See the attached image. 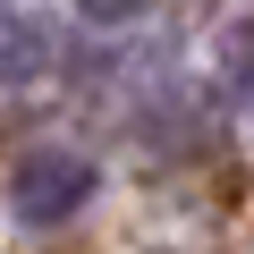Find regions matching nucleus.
Segmentation results:
<instances>
[{"label": "nucleus", "mask_w": 254, "mask_h": 254, "mask_svg": "<svg viewBox=\"0 0 254 254\" xmlns=\"http://www.w3.org/2000/svg\"><path fill=\"white\" fill-rule=\"evenodd\" d=\"M76 195H85V161H76V153H34V161H17V178H9V203H17V220H34V229L68 220Z\"/></svg>", "instance_id": "obj_1"}, {"label": "nucleus", "mask_w": 254, "mask_h": 254, "mask_svg": "<svg viewBox=\"0 0 254 254\" xmlns=\"http://www.w3.org/2000/svg\"><path fill=\"white\" fill-rule=\"evenodd\" d=\"M76 9H85V17H102V26H119L127 9H144V0H76Z\"/></svg>", "instance_id": "obj_2"}]
</instances>
